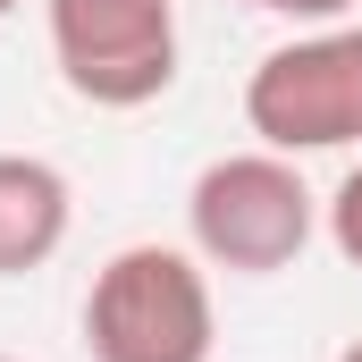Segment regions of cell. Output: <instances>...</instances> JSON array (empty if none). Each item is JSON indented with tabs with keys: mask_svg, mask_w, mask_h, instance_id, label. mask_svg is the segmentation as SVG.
Returning a JSON list of instances; mask_svg holds the SVG:
<instances>
[{
	"mask_svg": "<svg viewBox=\"0 0 362 362\" xmlns=\"http://www.w3.org/2000/svg\"><path fill=\"white\" fill-rule=\"evenodd\" d=\"M211 262L194 245H118L85 286L93 362H211Z\"/></svg>",
	"mask_w": 362,
	"mask_h": 362,
	"instance_id": "obj_1",
	"label": "cell"
},
{
	"mask_svg": "<svg viewBox=\"0 0 362 362\" xmlns=\"http://www.w3.org/2000/svg\"><path fill=\"white\" fill-rule=\"evenodd\" d=\"M320 228V194L303 185V169L286 152H219L202 177L185 185V236L211 270L228 278H278L303 262Z\"/></svg>",
	"mask_w": 362,
	"mask_h": 362,
	"instance_id": "obj_2",
	"label": "cell"
},
{
	"mask_svg": "<svg viewBox=\"0 0 362 362\" xmlns=\"http://www.w3.org/2000/svg\"><path fill=\"white\" fill-rule=\"evenodd\" d=\"M245 127L262 135V152H346L362 144V25H312L295 42H278L245 76Z\"/></svg>",
	"mask_w": 362,
	"mask_h": 362,
	"instance_id": "obj_3",
	"label": "cell"
},
{
	"mask_svg": "<svg viewBox=\"0 0 362 362\" xmlns=\"http://www.w3.org/2000/svg\"><path fill=\"white\" fill-rule=\"evenodd\" d=\"M59 85L93 110H144L177 85V0H42Z\"/></svg>",
	"mask_w": 362,
	"mask_h": 362,
	"instance_id": "obj_4",
	"label": "cell"
},
{
	"mask_svg": "<svg viewBox=\"0 0 362 362\" xmlns=\"http://www.w3.org/2000/svg\"><path fill=\"white\" fill-rule=\"evenodd\" d=\"M68 219H76V194L42 152H0V278L42 270L68 245Z\"/></svg>",
	"mask_w": 362,
	"mask_h": 362,
	"instance_id": "obj_5",
	"label": "cell"
},
{
	"mask_svg": "<svg viewBox=\"0 0 362 362\" xmlns=\"http://www.w3.org/2000/svg\"><path fill=\"white\" fill-rule=\"evenodd\" d=\"M320 228H329V245H337V262L362 270V160L337 177V194L320 202Z\"/></svg>",
	"mask_w": 362,
	"mask_h": 362,
	"instance_id": "obj_6",
	"label": "cell"
},
{
	"mask_svg": "<svg viewBox=\"0 0 362 362\" xmlns=\"http://www.w3.org/2000/svg\"><path fill=\"white\" fill-rule=\"evenodd\" d=\"M253 8H278V17H295V25H337L354 0H253Z\"/></svg>",
	"mask_w": 362,
	"mask_h": 362,
	"instance_id": "obj_7",
	"label": "cell"
},
{
	"mask_svg": "<svg viewBox=\"0 0 362 362\" xmlns=\"http://www.w3.org/2000/svg\"><path fill=\"white\" fill-rule=\"evenodd\" d=\"M337 362H362V337H354V346H346V354H337Z\"/></svg>",
	"mask_w": 362,
	"mask_h": 362,
	"instance_id": "obj_8",
	"label": "cell"
},
{
	"mask_svg": "<svg viewBox=\"0 0 362 362\" xmlns=\"http://www.w3.org/2000/svg\"><path fill=\"white\" fill-rule=\"evenodd\" d=\"M8 8H17V0H0V17H8Z\"/></svg>",
	"mask_w": 362,
	"mask_h": 362,
	"instance_id": "obj_9",
	"label": "cell"
},
{
	"mask_svg": "<svg viewBox=\"0 0 362 362\" xmlns=\"http://www.w3.org/2000/svg\"><path fill=\"white\" fill-rule=\"evenodd\" d=\"M0 362H17V354H0Z\"/></svg>",
	"mask_w": 362,
	"mask_h": 362,
	"instance_id": "obj_10",
	"label": "cell"
},
{
	"mask_svg": "<svg viewBox=\"0 0 362 362\" xmlns=\"http://www.w3.org/2000/svg\"><path fill=\"white\" fill-rule=\"evenodd\" d=\"M245 8H253V0H245Z\"/></svg>",
	"mask_w": 362,
	"mask_h": 362,
	"instance_id": "obj_11",
	"label": "cell"
}]
</instances>
